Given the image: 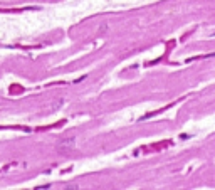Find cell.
<instances>
[{"label":"cell","mask_w":215,"mask_h":190,"mask_svg":"<svg viewBox=\"0 0 215 190\" xmlns=\"http://www.w3.org/2000/svg\"><path fill=\"white\" fill-rule=\"evenodd\" d=\"M74 145H76V138H74V136H71V138H67V140H62V141L59 143V146H57V150H59L61 153L69 152V150H72V148H74Z\"/></svg>","instance_id":"1"}]
</instances>
